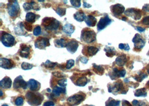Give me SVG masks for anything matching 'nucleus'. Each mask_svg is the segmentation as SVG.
<instances>
[{
	"label": "nucleus",
	"instance_id": "obj_1",
	"mask_svg": "<svg viewBox=\"0 0 149 106\" xmlns=\"http://www.w3.org/2000/svg\"><path fill=\"white\" fill-rule=\"evenodd\" d=\"M25 96L27 103L31 106H39L44 100L43 96L38 92H27Z\"/></svg>",
	"mask_w": 149,
	"mask_h": 106
},
{
	"label": "nucleus",
	"instance_id": "obj_2",
	"mask_svg": "<svg viewBox=\"0 0 149 106\" xmlns=\"http://www.w3.org/2000/svg\"><path fill=\"white\" fill-rule=\"evenodd\" d=\"M42 25L47 31H54L58 29L60 22L54 18L45 17L42 20Z\"/></svg>",
	"mask_w": 149,
	"mask_h": 106
},
{
	"label": "nucleus",
	"instance_id": "obj_3",
	"mask_svg": "<svg viewBox=\"0 0 149 106\" xmlns=\"http://www.w3.org/2000/svg\"><path fill=\"white\" fill-rule=\"evenodd\" d=\"M81 39L84 43H91L96 40V33L93 30L88 28L83 29L81 32Z\"/></svg>",
	"mask_w": 149,
	"mask_h": 106
},
{
	"label": "nucleus",
	"instance_id": "obj_4",
	"mask_svg": "<svg viewBox=\"0 0 149 106\" xmlns=\"http://www.w3.org/2000/svg\"><path fill=\"white\" fill-rule=\"evenodd\" d=\"M1 41L2 44L8 47H13L16 43L14 36L11 34L5 31H1Z\"/></svg>",
	"mask_w": 149,
	"mask_h": 106
},
{
	"label": "nucleus",
	"instance_id": "obj_5",
	"mask_svg": "<svg viewBox=\"0 0 149 106\" xmlns=\"http://www.w3.org/2000/svg\"><path fill=\"white\" fill-rule=\"evenodd\" d=\"M108 89L109 93H113L115 95L119 92H121V94H126L127 91L125 90L122 82L120 80L114 83L113 84H109L108 85Z\"/></svg>",
	"mask_w": 149,
	"mask_h": 106
},
{
	"label": "nucleus",
	"instance_id": "obj_6",
	"mask_svg": "<svg viewBox=\"0 0 149 106\" xmlns=\"http://www.w3.org/2000/svg\"><path fill=\"white\" fill-rule=\"evenodd\" d=\"M8 13L9 15L13 17H16L20 12V6L17 1H10L7 4Z\"/></svg>",
	"mask_w": 149,
	"mask_h": 106
},
{
	"label": "nucleus",
	"instance_id": "obj_7",
	"mask_svg": "<svg viewBox=\"0 0 149 106\" xmlns=\"http://www.w3.org/2000/svg\"><path fill=\"white\" fill-rule=\"evenodd\" d=\"M86 98V94L81 93L75 94L69 97L67 100L68 103L71 106H77L80 104Z\"/></svg>",
	"mask_w": 149,
	"mask_h": 106
},
{
	"label": "nucleus",
	"instance_id": "obj_8",
	"mask_svg": "<svg viewBox=\"0 0 149 106\" xmlns=\"http://www.w3.org/2000/svg\"><path fill=\"white\" fill-rule=\"evenodd\" d=\"M125 15L127 16L131 17L134 20H139L142 16V12L140 10L137 8H128L125 12Z\"/></svg>",
	"mask_w": 149,
	"mask_h": 106
},
{
	"label": "nucleus",
	"instance_id": "obj_9",
	"mask_svg": "<svg viewBox=\"0 0 149 106\" xmlns=\"http://www.w3.org/2000/svg\"><path fill=\"white\" fill-rule=\"evenodd\" d=\"M132 42L134 43V47L136 49L140 50L145 45V40L143 39L142 36L139 33H136L132 39Z\"/></svg>",
	"mask_w": 149,
	"mask_h": 106
},
{
	"label": "nucleus",
	"instance_id": "obj_10",
	"mask_svg": "<svg viewBox=\"0 0 149 106\" xmlns=\"http://www.w3.org/2000/svg\"><path fill=\"white\" fill-rule=\"evenodd\" d=\"M50 45L49 39L47 38H39L35 42V47L39 49H45V47Z\"/></svg>",
	"mask_w": 149,
	"mask_h": 106
},
{
	"label": "nucleus",
	"instance_id": "obj_11",
	"mask_svg": "<svg viewBox=\"0 0 149 106\" xmlns=\"http://www.w3.org/2000/svg\"><path fill=\"white\" fill-rule=\"evenodd\" d=\"M27 86L28 83L24 80L21 75H19L14 80L13 87L15 89H19L20 88L26 89H27Z\"/></svg>",
	"mask_w": 149,
	"mask_h": 106
},
{
	"label": "nucleus",
	"instance_id": "obj_12",
	"mask_svg": "<svg viewBox=\"0 0 149 106\" xmlns=\"http://www.w3.org/2000/svg\"><path fill=\"white\" fill-rule=\"evenodd\" d=\"M126 73V70L124 69H118L117 68H115L112 69L111 72L109 73V76L111 78V80H115L124 77Z\"/></svg>",
	"mask_w": 149,
	"mask_h": 106
},
{
	"label": "nucleus",
	"instance_id": "obj_13",
	"mask_svg": "<svg viewBox=\"0 0 149 106\" xmlns=\"http://www.w3.org/2000/svg\"><path fill=\"white\" fill-rule=\"evenodd\" d=\"M112 20L109 18L108 15L102 17L97 24V30L100 31L103 30L109 25L112 22Z\"/></svg>",
	"mask_w": 149,
	"mask_h": 106
},
{
	"label": "nucleus",
	"instance_id": "obj_14",
	"mask_svg": "<svg viewBox=\"0 0 149 106\" xmlns=\"http://www.w3.org/2000/svg\"><path fill=\"white\" fill-rule=\"evenodd\" d=\"M1 67L5 69H11L15 66L14 61L11 59L5 58H1Z\"/></svg>",
	"mask_w": 149,
	"mask_h": 106
},
{
	"label": "nucleus",
	"instance_id": "obj_15",
	"mask_svg": "<svg viewBox=\"0 0 149 106\" xmlns=\"http://www.w3.org/2000/svg\"><path fill=\"white\" fill-rule=\"evenodd\" d=\"M125 8L121 4H116L111 6V10L112 13L115 16H120L125 11Z\"/></svg>",
	"mask_w": 149,
	"mask_h": 106
},
{
	"label": "nucleus",
	"instance_id": "obj_16",
	"mask_svg": "<svg viewBox=\"0 0 149 106\" xmlns=\"http://www.w3.org/2000/svg\"><path fill=\"white\" fill-rule=\"evenodd\" d=\"M79 43L77 41L74 39L69 40L67 43L66 48L68 52L71 54H74L78 49Z\"/></svg>",
	"mask_w": 149,
	"mask_h": 106
},
{
	"label": "nucleus",
	"instance_id": "obj_17",
	"mask_svg": "<svg viewBox=\"0 0 149 106\" xmlns=\"http://www.w3.org/2000/svg\"><path fill=\"white\" fill-rule=\"evenodd\" d=\"M99 51L98 48L94 47H84L82 50L83 55L87 56H93Z\"/></svg>",
	"mask_w": 149,
	"mask_h": 106
},
{
	"label": "nucleus",
	"instance_id": "obj_18",
	"mask_svg": "<svg viewBox=\"0 0 149 106\" xmlns=\"http://www.w3.org/2000/svg\"><path fill=\"white\" fill-rule=\"evenodd\" d=\"M23 7L25 11H29L30 10H34L36 11H38L40 8L39 5L34 1H30V2H25L23 5Z\"/></svg>",
	"mask_w": 149,
	"mask_h": 106
},
{
	"label": "nucleus",
	"instance_id": "obj_19",
	"mask_svg": "<svg viewBox=\"0 0 149 106\" xmlns=\"http://www.w3.org/2000/svg\"><path fill=\"white\" fill-rule=\"evenodd\" d=\"M28 86L31 91H38L40 89V83L34 79H30L28 82Z\"/></svg>",
	"mask_w": 149,
	"mask_h": 106
},
{
	"label": "nucleus",
	"instance_id": "obj_20",
	"mask_svg": "<svg viewBox=\"0 0 149 106\" xmlns=\"http://www.w3.org/2000/svg\"><path fill=\"white\" fill-rule=\"evenodd\" d=\"M19 52L21 57L28 58L30 54V48L25 44H21L20 45V49Z\"/></svg>",
	"mask_w": 149,
	"mask_h": 106
},
{
	"label": "nucleus",
	"instance_id": "obj_21",
	"mask_svg": "<svg viewBox=\"0 0 149 106\" xmlns=\"http://www.w3.org/2000/svg\"><path fill=\"white\" fill-rule=\"evenodd\" d=\"M25 28L23 22H19L17 24L16 27H15V33L17 35H25L26 31L25 30Z\"/></svg>",
	"mask_w": 149,
	"mask_h": 106
},
{
	"label": "nucleus",
	"instance_id": "obj_22",
	"mask_svg": "<svg viewBox=\"0 0 149 106\" xmlns=\"http://www.w3.org/2000/svg\"><path fill=\"white\" fill-rule=\"evenodd\" d=\"M75 85L77 86H85L87 83L88 80L86 77L84 75H81L77 77V80L74 82Z\"/></svg>",
	"mask_w": 149,
	"mask_h": 106
},
{
	"label": "nucleus",
	"instance_id": "obj_23",
	"mask_svg": "<svg viewBox=\"0 0 149 106\" xmlns=\"http://www.w3.org/2000/svg\"><path fill=\"white\" fill-rule=\"evenodd\" d=\"M0 86L1 88L4 89L10 88L12 86V80L10 77H5L1 80Z\"/></svg>",
	"mask_w": 149,
	"mask_h": 106
},
{
	"label": "nucleus",
	"instance_id": "obj_24",
	"mask_svg": "<svg viewBox=\"0 0 149 106\" xmlns=\"http://www.w3.org/2000/svg\"><path fill=\"white\" fill-rule=\"evenodd\" d=\"M53 93L52 94V96L54 97H57L59 96L61 93L65 94L66 93V89L65 88H61L59 86H55L53 89Z\"/></svg>",
	"mask_w": 149,
	"mask_h": 106
},
{
	"label": "nucleus",
	"instance_id": "obj_25",
	"mask_svg": "<svg viewBox=\"0 0 149 106\" xmlns=\"http://www.w3.org/2000/svg\"><path fill=\"white\" fill-rule=\"evenodd\" d=\"M85 22L88 27H93L96 25L97 20L94 16L89 15L87 16H86V19H85Z\"/></svg>",
	"mask_w": 149,
	"mask_h": 106
},
{
	"label": "nucleus",
	"instance_id": "obj_26",
	"mask_svg": "<svg viewBox=\"0 0 149 106\" xmlns=\"http://www.w3.org/2000/svg\"><path fill=\"white\" fill-rule=\"evenodd\" d=\"M116 64L118 66H123L127 62V56L125 54H122L116 59Z\"/></svg>",
	"mask_w": 149,
	"mask_h": 106
},
{
	"label": "nucleus",
	"instance_id": "obj_27",
	"mask_svg": "<svg viewBox=\"0 0 149 106\" xmlns=\"http://www.w3.org/2000/svg\"><path fill=\"white\" fill-rule=\"evenodd\" d=\"M62 29L65 33L70 35L74 32L75 27L70 24H66L63 27Z\"/></svg>",
	"mask_w": 149,
	"mask_h": 106
},
{
	"label": "nucleus",
	"instance_id": "obj_28",
	"mask_svg": "<svg viewBox=\"0 0 149 106\" xmlns=\"http://www.w3.org/2000/svg\"><path fill=\"white\" fill-rule=\"evenodd\" d=\"M75 20L78 22H82L86 19V15L82 11H78L76 12L73 15Z\"/></svg>",
	"mask_w": 149,
	"mask_h": 106
},
{
	"label": "nucleus",
	"instance_id": "obj_29",
	"mask_svg": "<svg viewBox=\"0 0 149 106\" xmlns=\"http://www.w3.org/2000/svg\"><path fill=\"white\" fill-rule=\"evenodd\" d=\"M37 15L35 13L29 12L26 15V21L29 24H33L36 20Z\"/></svg>",
	"mask_w": 149,
	"mask_h": 106
},
{
	"label": "nucleus",
	"instance_id": "obj_30",
	"mask_svg": "<svg viewBox=\"0 0 149 106\" xmlns=\"http://www.w3.org/2000/svg\"><path fill=\"white\" fill-rule=\"evenodd\" d=\"M104 51L106 52V54L108 57H113L116 54V50L113 47H106Z\"/></svg>",
	"mask_w": 149,
	"mask_h": 106
},
{
	"label": "nucleus",
	"instance_id": "obj_31",
	"mask_svg": "<svg viewBox=\"0 0 149 106\" xmlns=\"http://www.w3.org/2000/svg\"><path fill=\"white\" fill-rule=\"evenodd\" d=\"M55 46L56 47H66L67 43L63 38L60 39H55L54 40Z\"/></svg>",
	"mask_w": 149,
	"mask_h": 106
},
{
	"label": "nucleus",
	"instance_id": "obj_32",
	"mask_svg": "<svg viewBox=\"0 0 149 106\" xmlns=\"http://www.w3.org/2000/svg\"><path fill=\"white\" fill-rule=\"evenodd\" d=\"M135 97H146L147 96V92H146V89L145 88H142L140 89H137L135 92Z\"/></svg>",
	"mask_w": 149,
	"mask_h": 106
},
{
	"label": "nucleus",
	"instance_id": "obj_33",
	"mask_svg": "<svg viewBox=\"0 0 149 106\" xmlns=\"http://www.w3.org/2000/svg\"><path fill=\"white\" fill-rule=\"evenodd\" d=\"M120 101L114 100L112 98H109L108 100L106 102V106H120Z\"/></svg>",
	"mask_w": 149,
	"mask_h": 106
},
{
	"label": "nucleus",
	"instance_id": "obj_34",
	"mask_svg": "<svg viewBox=\"0 0 149 106\" xmlns=\"http://www.w3.org/2000/svg\"><path fill=\"white\" fill-rule=\"evenodd\" d=\"M93 71L97 74L102 75L104 72V69L102 66H97L95 64H93Z\"/></svg>",
	"mask_w": 149,
	"mask_h": 106
},
{
	"label": "nucleus",
	"instance_id": "obj_35",
	"mask_svg": "<svg viewBox=\"0 0 149 106\" xmlns=\"http://www.w3.org/2000/svg\"><path fill=\"white\" fill-rule=\"evenodd\" d=\"M66 8L65 7H58L55 9V12L58 15H59L60 16H64L66 13Z\"/></svg>",
	"mask_w": 149,
	"mask_h": 106
},
{
	"label": "nucleus",
	"instance_id": "obj_36",
	"mask_svg": "<svg viewBox=\"0 0 149 106\" xmlns=\"http://www.w3.org/2000/svg\"><path fill=\"white\" fill-rule=\"evenodd\" d=\"M147 77H148V75L147 74H146L145 73L140 72V74L136 75L134 78L137 81L141 82H142V80L145 79V78H147Z\"/></svg>",
	"mask_w": 149,
	"mask_h": 106
},
{
	"label": "nucleus",
	"instance_id": "obj_37",
	"mask_svg": "<svg viewBox=\"0 0 149 106\" xmlns=\"http://www.w3.org/2000/svg\"><path fill=\"white\" fill-rule=\"evenodd\" d=\"M33 68V66L32 64L26 62H23L21 64V68L25 70L31 69Z\"/></svg>",
	"mask_w": 149,
	"mask_h": 106
},
{
	"label": "nucleus",
	"instance_id": "obj_38",
	"mask_svg": "<svg viewBox=\"0 0 149 106\" xmlns=\"http://www.w3.org/2000/svg\"><path fill=\"white\" fill-rule=\"evenodd\" d=\"M45 66L48 68H53L55 66H56L58 63H54V62H52L51 61L47 60L46 61V62L44 63Z\"/></svg>",
	"mask_w": 149,
	"mask_h": 106
},
{
	"label": "nucleus",
	"instance_id": "obj_39",
	"mask_svg": "<svg viewBox=\"0 0 149 106\" xmlns=\"http://www.w3.org/2000/svg\"><path fill=\"white\" fill-rule=\"evenodd\" d=\"M41 33V29L40 26L37 25L36 27L34 28V31H33V34L34 36H38Z\"/></svg>",
	"mask_w": 149,
	"mask_h": 106
},
{
	"label": "nucleus",
	"instance_id": "obj_40",
	"mask_svg": "<svg viewBox=\"0 0 149 106\" xmlns=\"http://www.w3.org/2000/svg\"><path fill=\"white\" fill-rule=\"evenodd\" d=\"M24 103V98L22 97H18L15 101V104L17 106H21Z\"/></svg>",
	"mask_w": 149,
	"mask_h": 106
},
{
	"label": "nucleus",
	"instance_id": "obj_41",
	"mask_svg": "<svg viewBox=\"0 0 149 106\" xmlns=\"http://www.w3.org/2000/svg\"><path fill=\"white\" fill-rule=\"evenodd\" d=\"M58 84L62 87H65L67 85V80L66 78H63L59 80L58 81Z\"/></svg>",
	"mask_w": 149,
	"mask_h": 106
},
{
	"label": "nucleus",
	"instance_id": "obj_42",
	"mask_svg": "<svg viewBox=\"0 0 149 106\" xmlns=\"http://www.w3.org/2000/svg\"><path fill=\"white\" fill-rule=\"evenodd\" d=\"M70 3L73 6L77 7V8H79L81 6V1H79V0L78 1V0H76V1L72 0V1H70Z\"/></svg>",
	"mask_w": 149,
	"mask_h": 106
},
{
	"label": "nucleus",
	"instance_id": "obj_43",
	"mask_svg": "<svg viewBox=\"0 0 149 106\" xmlns=\"http://www.w3.org/2000/svg\"><path fill=\"white\" fill-rule=\"evenodd\" d=\"M74 65V60L73 59L68 60L66 63V69H70Z\"/></svg>",
	"mask_w": 149,
	"mask_h": 106
},
{
	"label": "nucleus",
	"instance_id": "obj_44",
	"mask_svg": "<svg viewBox=\"0 0 149 106\" xmlns=\"http://www.w3.org/2000/svg\"><path fill=\"white\" fill-rule=\"evenodd\" d=\"M118 47H119L120 49H123L126 51H129V50L130 49L128 44H122L121 43V44H119Z\"/></svg>",
	"mask_w": 149,
	"mask_h": 106
},
{
	"label": "nucleus",
	"instance_id": "obj_45",
	"mask_svg": "<svg viewBox=\"0 0 149 106\" xmlns=\"http://www.w3.org/2000/svg\"><path fill=\"white\" fill-rule=\"evenodd\" d=\"M24 27L25 29L28 31H31L32 29H33V27L31 26V25H30L29 23H28L27 22H25L24 23Z\"/></svg>",
	"mask_w": 149,
	"mask_h": 106
},
{
	"label": "nucleus",
	"instance_id": "obj_46",
	"mask_svg": "<svg viewBox=\"0 0 149 106\" xmlns=\"http://www.w3.org/2000/svg\"><path fill=\"white\" fill-rule=\"evenodd\" d=\"M142 24L145 25H149V16L143 17L141 21Z\"/></svg>",
	"mask_w": 149,
	"mask_h": 106
},
{
	"label": "nucleus",
	"instance_id": "obj_47",
	"mask_svg": "<svg viewBox=\"0 0 149 106\" xmlns=\"http://www.w3.org/2000/svg\"><path fill=\"white\" fill-rule=\"evenodd\" d=\"M142 104H143V102H139L137 100H134L132 101V105L133 106H142Z\"/></svg>",
	"mask_w": 149,
	"mask_h": 106
},
{
	"label": "nucleus",
	"instance_id": "obj_48",
	"mask_svg": "<svg viewBox=\"0 0 149 106\" xmlns=\"http://www.w3.org/2000/svg\"><path fill=\"white\" fill-rule=\"evenodd\" d=\"M53 74L58 78H63L65 77V75H64V74L61 72H54V73H53Z\"/></svg>",
	"mask_w": 149,
	"mask_h": 106
},
{
	"label": "nucleus",
	"instance_id": "obj_49",
	"mask_svg": "<svg viewBox=\"0 0 149 106\" xmlns=\"http://www.w3.org/2000/svg\"><path fill=\"white\" fill-rule=\"evenodd\" d=\"M55 103L53 101H47L45 102L43 106H54Z\"/></svg>",
	"mask_w": 149,
	"mask_h": 106
},
{
	"label": "nucleus",
	"instance_id": "obj_50",
	"mask_svg": "<svg viewBox=\"0 0 149 106\" xmlns=\"http://www.w3.org/2000/svg\"><path fill=\"white\" fill-rule=\"evenodd\" d=\"M143 10L145 13H149V4H146L143 7Z\"/></svg>",
	"mask_w": 149,
	"mask_h": 106
},
{
	"label": "nucleus",
	"instance_id": "obj_51",
	"mask_svg": "<svg viewBox=\"0 0 149 106\" xmlns=\"http://www.w3.org/2000/svg\"><path fill=\"white\" fill-rule=\"evenodd\" d=\"M80 60H81V63H84V64H86L88 62V59L86 57H84H84H81Z\"/></svg>",
	"mask_w": 149,
	"mask_h": 106
},
{
	"label": "nucleus",
	"instance_id": "obj_52",
	"mask_svg": "<svg viewBox=\"0 0 149 106\" xmlns=\"http://www.w3.org/2000/svg\"><path fill=\"white\" fill-rule=\"evenodd\" d=\"M122 106H132L127 100H123Z\"/></svg>",
	"mask_w": 149,
	"mask_h": 106
},
{
	"label": "nucleus",
	"instance_id": "obj_53",
	"mask_svg": "<svg viewBox=\"0 0 149 106\" xmlns=\"http://www.w3.org/2000/svg\"><path fill=\"white\" fill-rule=\"evenodd\" d=\"M136 29H137V31H139L140 32V33H142V32L145 31V28H143V27H136Z\"/></svg>",
	"mask_w": 149,
	"mask_h": 106
},
{
	"label": "nucleus",
	"instance_id": "obj_54",
	"mask_svg": "<svg viewBox=\"0 0 149 106\" xmlns=\"http://www.w3.org/2000/svg\"><path fill=\"white\" fill-rule=\"evenodd\" d=\"M83 6L85 8H90L91 7H92V5H89V4H88L86 2H84V4H83Z\"/></svg>",
	"mask_w": 149,
	"mask_h": 106
},
{
	"label": "nucleus",
	"instance_id": "obj_55",
	"mask_svg": "<svg viewBox=\"0 0 149 106\" xmlns=\"http://www.w3.org/2000/svg\"><path fill=\"white\" fill-rule=\"evenodd\" d=\"M146 71H147V73H148L149 74V64L148 65L147 68H146Z\"/></svg>",
	"mask_w": 149,
	"mask_h": 106
},
{
	"label": "nucleus",
	"instance_id": "obj_56",
	"mask_svg": "<svg viewBox=\"0 0 149 106\" xmlns=\"http://www.w3.org/2000/svg\"><path fill=\"white\" fill-rule=\"evenodd\" d=\"M126 19H126V17H123L122 18V20H123V21H125Z\"/></svg>",
	"mask_w": 149,
	"mask_h": 106
},
{
	"label": "nucleus",
	"instance_id": "obj_57",
	"mask_svg": "<svg viewBox=\"0 0 149 106\" xmlns=\"http://www.w3.org/2000/svg\"><path fill=\"white\" fill-rule=\"evenodd\" d=\"M146 86H149V81L147 83V84H146Z\"/></svg>",
	"mask_w": 149,
	"mask_h": 106
},
{
	"label": "nucleus",
	"instance_id": "obj_58",
	"mask_svg": "<svg viewBox=\"0 0 149 106\" xmlns=\"http://www.w3.org/2000/svg\"><path fill=\"white\" fill-rule=\"evenodd\" d=\"M2 106H8L7 105H6V104H4V105H3Z\"/></svg>",
	"mask_w": 149,
	"mask_h": 106
},
{
	"label": "nucleus",
	"instance_id": "obj_59",
	"mask_svg": "<svg viewBox=\"0 0 149 106\" xmlns=\"http://www.w3.org/2000/svg\"><path fill=\"white\" fill-rule=\"evenodd\" d=\"M148 55H149V53H148Z\"/></svg>",
	"mask_w": 149,
	"mask_h": 106
}]
</instances>
